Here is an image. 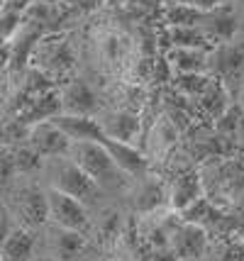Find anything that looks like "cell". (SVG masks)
Returning <instances> with one entry per match:
<instances>
[{
  "instance_id": "5b68a950",
  "label": "cell",
  "mask_w": 244,
  "mask_h": 261,
  "mask_svg": "<svg viewBox=\"0 0 244 261\" xmlns=\"http://www.w3.org/2000/svg\"><path fill=\"white\" fill-rule=\"evenodd\" d=\"M15 213L22 220L24 227H39L49 220L47 193H42L35 186H27L15 193Z\"/></svg>"
},
{
  "instance_id": "2e32d148",
  "label": "cell",
  "mask_w": 244,
  "mask_h": 261,
  "mask_svg": "<svg viewBox=\"0 0 244 261\" xmlns=\"http://www.w3.org/2000/svg\"><path fill=\"white\" fill-rule=\"evenodd\" d=\"M169 59L181 73H198V71H203L208 66V59L203 57L198 49H174L169 54Z\"/></svg>"
},
{
  "instance_id": "5bb4252c",
  "label": "cell",
  "mask_w": 244,
  "mask_h": 261,
  "mask_svg": "<svg viewBox=\"0 0 244 261\" xmlns=\"http://www.w3.org/2000/svg\"><path fill=\"white\" fill-rule=\"evenodd\" d=\"M83 237L81 232H73V229H57L54 234V254H57L61 261H69L73 256H78L83 251Z\"/></svg>"
},
{
  "instance_id": "52a82bcc",
  "label": "cell",
  "mask_w": 244,
  "mask_h": 261,
  "mask_svg": "<svg viewBox=\"0 0 244 261\" xmlns=\"http://www.w3.org/2000/svg\"><path fill=\"white\" fill-rule=\"evenodd\" d=\"M49 122L64 132L71 142H100L103 139V127L100 122H95L91 117H73V115H57Z\"/></svg>"
},
{
  "instance_id": "e0dca14e",
  "label": "cell",
  "mask_w": 244,
  "mask_h": 261,
  "mask_svg": "<svg viewBox=\"0 0 244 261\" xmlns=\"http://www.w3.org/2000/svg\"><path fill=\"white\" fill-rule=\"evenodd\" d=\"M208 12H200L196 8H191L186 3H174L169 10H166V20L171 27H196Z\"/></svg>"
},
{
  "instance_id": "4316f807",
  "label": "cell",
  "mask_w": 244,
  "mask_h": 261,
  "mask_svg": "<svg viewBox=\"0 0 244 261\" xmlns=\"http://www.w3.org/2000/svg\"><path fill=\"white\" fill-rule=\"evenodd\" d=\"M0 261H3V259H0Z\"/></svg>"
},
{
  "instance_id": "44dd1931",
  "label": "cell",
  "mask_w": 244,
  "mask_h": 261,
  "mask_svg": "<svg viewBox=\"0 0 244 261\" xmlns=\"http://www.w3.org/2000/svg\"><path fill=\"white\" fill-rule=\"evenodd\" d=\"M15 176H17V171H15V161H12L10 147H0V191L8 188Z\"/></svg>"
},
{
  "instance_id": "603a6c76",
  "label": "cell",
  "mask_w": 244,
  "mask_h": 261,
  "mask_svg": "<svg viewBox=\"0 0 244 261\" xmlns=\"http://www.w3.org/2000/svg\"><path fill=\"white\" fill-rule=\"evenodd\" d=\"M12 229V222H10V213H8V207L0 203V247H3V242H5V237L10 234Z\"/></svg>"
},
{
  "instance_id": "6da1fadb",
  "label": "cell",
  "mask_w": 244,
  "mask_h": 261,
  "mask_svg": "<svg viewBox=\"0 0 244 261\" xmlns=\"http://www.w3.org/2000/svg\"><path fill=\"white\" fill-rule=\"evenodd\" d=\"M81 171H86L98 186H117L122 171L115 166L113 156L100 142H71L66 154Z\"/></svg>"
},
{
  "instance_id": "277c9868",
  "label": "cell",
  "mask_w": 244,
  "mask_h": 261,
  "mask_svg": "<svg viewBox=\"0 0 244 261\" xmlns=\"http://www.w3.org/2000/svg\"><path fill=\"white\" fill-rule=\"evenodd\" d=\"M27 144L35 149L37 154L44 159V156H51V159H59V156H66L71 147V139L61 129H59L54 122H37V125L30 127V135H27Z\"/></svg>"
},
{
  "instance_id": "d6986e66",
  "label": "cell",
  "mask_w": 244,
  "mask_h": 261,
  "mask_svg": "<svg viewBox=\"0 0 244 261\" xmlns=\"http://www.w3.org/2000/svg\"><path fill=\"white\" fill-rule=\"evenodd\" d=\"M171 37L178 49H198L200 39H203V34L196 27H171Z\"/></svg>"
},
{
  "instance_id": "9a60e30c",
  "label": "cell",
  "mask_w": 244,
  "mask_h": 261,
  "mask_svg": "<svg viewBox=\"0 0 244 261\" xmlns=\"http://www.w3.org/2000/svg\"><path fill=\"white\" fill-rule=\"evenodd\" d=\"M164 186L159 181H144L140 186V191L134 193V207L140 210V213H151V210H156L159 205L164 203Z\"/></svg>"
},
{
  "instance_id": "3957f363",
  "label": "cell",
  "mask_w": 244,
  "mask_h": 261,
  "mask_svg": "<svg viewBox=\"0 0 244 261\" xmlns=\"http://www.w3.org/2000/svg\"><path fill=\"white\" fill-rule=\"evenodd\" d=\"M47 205H49V217L57 222V227L81 232L88 225V213H86L81 200L61 193L57 188H49L47 191Z\"/></svg>"
},
{
  "instance_id": "ac0fdd59",
  "label": "cell",
  "mask_w": 244,
  "mask_h": 261,
  "mask_svg": "<svg viewBox=\"0 0 244 261\" xmlns=\"http://www.w3.org/2000/svg\"><path fill=\"white\" fill-rule=\"evenodd\" d=\"M10 151H12V161H15V171L17 173H32V171L42 169V156L27 142L10 147Z\"/></svg>"
},
{
  "instance_id": "30bf717a",
  "label": "cell",
  "mask_w": 244,
  "mask_h": 261,
  "mask_svg": "<svg viewBox=\"0 0 244 261\" xmlns=\"http://www.w3.org/2000/svg\"><path fill=\"white\" fill-rule=\"evenodd\" d=\"M100 144L107 149V154L113 156L115 166L122 173H142V171L147 169V159L142 156L140 149H134L132 144H122V142H115L110 137H103Z\"/></svg>"
},
{
  "instance_id": "7402d4cb",
  "label": "cell",
  "mask_w": 244,
  "mask_h": 261,
  "mask_svg": "<svg viewBox=\"0 0 244 261\" xmlns=\"http://www.w3.org/2000/svg\"><path fill=\"white\" fill-rule=\"evenodd\" d=\"M222 261H244V242H232L222 254Z\"/></svg>"
},
{
  "instance_id": "7a4b0ae2",
  "label": "cell",
  "mask_w": 244,
  "mask_h": 261,
  "mask_svg": "<svg viewBox=\"0 0 244 261\" xmlns=\"http://www.w3.org/2000/svg\"><path fill=\"white\" fill-rule=\"evenodd\" d=\"M51 188H57V191L71 195V198H76L81 203L98 193V183L86 171L78 169L69 156H59L57 166H54V183H51Z\"/></svg>"
},
{
  "instance_id": "9c48e42d",
  "label": "cell",
  "mask_w": 244,
  "mask_h": 261,
  "mask_svg": "<svg viewBox=\"0 0 244 261\" xmlns=\"http://www.w3.org/2000/svg\"><path fill=\"white\" fill-rule=\"evenodd\" d=\"M103 135L115 139V142H122V144H132L137 137H140V117L137 115L127 113V110H117V113L107 115L103 125Z\"/></svg>"
},
{
  "instance_id": "4fadbf2b",
  "label": "cell",
  "mask_w": 244,
  "mask_h": 261,
  "mask_svg": "<svg viewBox=\"0 0 244 261\" xmlns=\"http://www.w3.org/2000/svg\"><path fill=\"white\" fill-rule=\"evenodd\" d=\"M208 61H212L210 66L215 68V71H220L225 79H230V76H237L244 68V51L237 49V46L225 44V46H220Z\"/></svg>"
},
{
  "instance_id": "cb8c5ba5",
  "label": "cell",
  "mask_w": 244,
  "mask_h": 261,
  "mask_svg": "<svg viewBox=\"0 0 244 261\" xmlns=\"http://www.w3.org/2000/svg\"><path fill=\"white\" fill-rule=\"evenodd\" d=\"M183 3L191 5V8H196V10H200V12H208V10H215L222 0H183Z\"/></svg>"
},
{
  "instance_id": "484cf974",
  "label": "cell",
  "mask_w": 244,
  "mask_h": 261,
  "mask_svg": "<svg viewBox=\"0 0 244 261\" xmlns=\"http://www.w3.org/2000/svg\"><path fill=\"white\" fill-rule=\"evenodd\" d=\"M176 261H200V259H191V256H186V259H176Z\"/></svg>"
},
{
  "instance_id": "d4e9b609",
  "label": "cell",
  "mask_w": 244,
  "mask_h": 261,
  "mask_svg": "<svg viewBox=\"0 0 244 261\" xmlns=\"http://www.w3.org/2000/svg\"><path fill=\"white\" fill-rule=\"evenodd\" d=\"M234 135H237V139H244V115L237 120V127H234Z\"/></svg>"
},
{
  "instance_id": "ba28073f",
  "label": "cell",
  "mask_w": 244,
  "mask_h": 261,
  "mask_svg": "<svg viewBox=\"0 0 244 261\" xmlns=\"http://www.w3.org/2000/svg\"><path fill=\"white\" fill-rule=\"evenodd\" d=\"M171 249L178 259H186V256L198 259L205 249V229L186 222L183 227L171 232Z\"/></svg>"
},
{
  "instance_id": "8992f818",
  "label": "cell",
  "mask_w": 244,
  "mask_h": 261,
  "mask_svg": "<svg viewBox=\"0 0 244 261\" xmlns=\"http://www.w3.org/2000/svg\"><path fill=\"white\" fill-rule=\"evenodd\" d=\"M59 102H61V115H73V117H91L98 108L93 91L81 81L66 83L61 88Z\"/></svg>"
},
{
  "instance_id": "7c38bea8",
  "label": "cell",
  "mask_w": 244,
  "mask_h": 261,
  "mask_svg": "<svg viewBox=\"0 0 244 261\" xmlns=\"http://www.w3.org/2000/svg\"><path fill=\"white\" fill-rule=\"evenodd\" d=\"M35 249V237L27 227H12L10 234L5 237L0 247V259L3 261H30Z\"/></svg>"
},
{
  "instance_id": "8fae6325",
  "label": "cell",
  "mask_w": 244,
  "mask_h": 261,
  "mask_svg": "<svg viewBox=\"0 0 244 261\" xmlns=\"http://www.w3.org/2000/svg\"><path fill=\"white\" fill-rule=\"evenodd\" d=\"M198 198H203V183L196 173H181L178 178H174L171 191H169V203L174 210L183 213L191 203H196Z\"/></svg>"
},
{
  "instance_id": "ffe728a7",
  "label": "cell",
  "mask_w": 244,
  "mask_h": 261,
  "mask_svg": "<svg viewBox=\"0 0 244 261\" xmlns=\"http://www.w3.org/2000/svg\"><path fill=\"white\" fill-rule=\"evenodd\" d=\"M208 32L212 37H218V39H230L234 32V17H227V15H218V12H212L210 15V22H208Z\"/></svg>"
}]
</instances>
